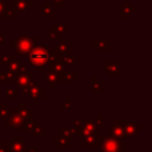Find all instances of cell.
I'll return each mask as SVG.
<instances>
[{"instance_id":"1","label":"cell","mask_w":152,"mask_h":152,"mask_svg":"<svg viewBox=\"0 0 152 152\" xmlns=\"http://www.w3.org/2000/svg\"><path fill=\"white\" fill-rule=\"evenodd\" d=\"M49 46L46 45H39L37 44L36 46H33V49L31 50V52L27 55L28 56V63L38 66V71L44 72V66L48 64L49 62Z\"/></svg>"},{"instance_id":"2","label":"cell","mask_w":152,"mask_h":152,"mask_svg":"<svg viewBox=\"0 0 152 152\" xmlns=\"http://www.w3.org/2000/svg\"><path fill=\"white\" fill-rule=\"evenodd\" d=\"M37 44H39L38 39L33 38L31 34H20L17 38L12 39V45L15 52L21 56H27Z\"/></svg>"},{"instance_id":"3","label":"cell","mask_w":152,"mask_h":152,"mask_svg":"<svg viewBox=\"0 0 152 152\" xmlns=\"http://www.w3.org/2000/svg\"><path fill=\"white\" fill-rule=\"evenodd\" d=\"M96 140H97V146H100L101 152H125L126 151L122 142L114 138L97 135Z\"/></svg>"},{"instance_id":"4","label":"cell","mask_w":152,"mask_h":152,"mask_svg":"<svg viewBox=\"0 0 152 152\" xmlns=\"http://www.w3.org/2000/svg\"><path fill=\"white\" fill-rule=\"evenodd\" d=\"M33 81V72L30 71L26 66H21L19 68V70L15 72V78H14V83L21 88L26 84H30Z\"/></svg>"},{"instance_id":"5","label":"cell","mask_w":152,"mask_h":152,"mask_svg":"<svg viewBox=\"0 0 152 152\" xmlns=\"http://www.w3.org/2000/svg\"><path fill=\"white\" fill-rule=\"evenodd\" d=\"M26 95H27V99L32 100V102L34 104H38L39 101L44 99V91H43L42 87L33 81L30 83V90Z\"/></svg>"},{"instance_id":"6","label":"cell","mask_w":152,"mask_h":152,"mask_svg":"<svg viewBox=\"0 0 152 152\" xmlns=\"http://www.w3.org/2000/svg\"><path fill=\"white\" fill-rule=\"evenodd\" d=\"M24 124H25V120L23 119V116H21L17 110L11 112L10 115L7 116L6 125H7L8 127H11L12 129H20Z\"/></svg>"},{"instance_id":"7","label":"cell","mask_w":152,"mask_h":152,"mask_svg":"<svg viewBox=\"0 0 152 152\" xmlns=\"http://www.w3.org/2000/svg\"><path fill=\"white\" fill-rule=\"evenodd\" d=\"M102 64H103L106 71L108 72V76H109V77H119V76H120V71H119L120 62H119V61H116V62L103 61Z\"/></svg>"},{"instance_id":"8","label":"cell","mask_w":152,"mask_h":152,"mask_svg":"<svg viewBox=\"0 0 152 152\" xmlns=\"http://www.w3.org/2000/svg\"><path fill=\"white\" fill-rule=\"evenodd\" d=\"M122 131H124V134L126 138H129V137H134L137 134V132L141 131V127L137 125V122H133V121H126L124 127H122Z\"/></svg>"},{"instance_id":"9","label":"cell","mask_w":152,"mask_h":152,"mask_svg":"<svg viewBox=\"0 0 152 152\" xmlns=\"http://www.w3.org/2000/svg\"><path fill=\"white\" fill-rule=\"evenodd\" d=\"M11 144H12V150L11 152H20L27 148L26 142L23 140L21 135H13L11 138Z\"/></svg>"},{"instance_id":"10","label":"cell","mask_w":152,"mask_h":152,"mask_svg":"<svg viewBox=\"0 0 152 152\" xmlns=\"http://www.w3.org/2000/svg\"><path fill=\"white\" fill-rule=\"evenodd\" d=\"M17 112L23 116L25 122L26 121H31L33 119V110L28 109L27 104H25V103H18L17 104Z\"/></svg>"},{"instance_id":"11","label":"cell","mask_w":152,"mask_h":152,"mask_svg":"<svg viewBox=\"0 0 152 152\" xmlns=\"http://www.w3.org/2000/svg\"><path fill=\"white\" fill-rule=\"evenodd\" d=\"M77 81V72L76 71H63L58 75L57 82L59 83H65V82H71L75 83Z\"/></svg>"},{"instance_id":"12","label":"cell","mask_w":152,"mask_h":152,"mask_svg":"<svg viewBox=\"0 0 152 152\" xmlns=\"http://www.w3.org/2000/svg\"><path fill=\"white\" fill-rule=\"evenodd\" d=\"M109 137H110V138H114V139H116V140H119V141H121V142L125 141V139H126L122 128H120V127L116 126V125L110 126V128H109Z\"/></svg>"},{"instance_id":"13","label":"cell","mask_w":152,"mask_h":152,"mask_svg":"<svg viewBox=\"0 0 152 152\" xmlns=\"http://www.w3.org/2000/svg\"><path fill=\"white\" fill-rule=\"evenodd\" d=\"M91 48H93V50L107 51L109 49V40L108 39H93Z\"/></svg>"},{"instance_id":"14","label":"cell","mask_w":152,"mask_h":152,"mask_svg":"<svg viewBox=\"0 0 152 152\" xmlns=\"http://www.w3.org/2000/svg\"><path fill=\"white\" fill-rule=\"evenodd\" d=\"M20 65H21V63H20V61L18 59V56H17V55H11V56H10V62H8L7 65H6V70L17 72V71L19 70Z\"/></svg>"},{"instance_id":"15","label":"cell","mask_w":152,"mask_h":152,"mask_svg":"<svg viewBox=\"0 0 152 152\" xmlns=\"http://www.w3.org/2000/svg\"><path fill=\"white\" fill-rule=\"evenodd\" d=\"M12 5L17 12H25L28 7L32 6V1H30V0H15L12 2Z\"/></svg>"},{"instance_id":"16","label":"cell","mask_w":152,"mask_h":152,"mask_svg":"<svg viewBox=\"0 0 152 152\" xmlns=\"http://www.w3.org/2000/svg\"><path fill=\"white\" fill-rule=\"evenodd\" d=\"M55 147H71V138H66L63 135L55 137Z\"/></svg>"},{"instance_id":"17","label":"cell","mask_w":152,"mask_h":152,"mask_svg":"<svg viewBox=\"0 0 152 152\" xmlns=\"http://www.w3.org/2000/svg\"><path fill=\"white\" fill-rule=\"evenodd\" d=\"M82 147H96L97 146V140H96V135L94 134H89L83 137V140L81 142Z\"/></svg>"},{"instance_id":"18","label":"cell","mask_w":152,"mask_h":152,"mask_svg":"<svg viewBox=\"0 0 152 152\" xmlns=\"http://www.w3.org/2000/svg\"><path fill=\"white\" fill-rule=\"evenodd\" d=\"M48 66H49V70L50 71H53L57 75H59L61 72H63L65 70V65L63 64V62L61 59L57 61V62H55V63H48Z\"/></svg>"},{"instance_id":"19","label":"cell","mask_w":152,"mask_h":152,"mask_svg":"<svg viewBox=\"0 0 152 152\" xmlns=\"http://www.w3.org/2000/svg\"><path fill=\"white\" fill-rule=\"evenodd\" d=\"M57 78H58V75L56 74V72H53V71H48V72H45L44 74V80H45V82L49 84V87L50 88H53L55 87V84H56V82H57Z\"/></svg>"},{"instance_id":"20","label":"cell","mask_w":152,"mask_h":152,"mask_svg":"<svg viewBox=\"0 0 152 152\" xmlns=\"http://www.w3.org/2000/svg\"><path fill=\"white\" fill-rule=\"evenodd\" d=\"M39 12L44 15V17H46V18H52L55 14H53V10H52V7L50 6V4L49 2H44L43 4V6L42 7H39Z\"/></svg>"},{"instance_id":"21","label":"cell","mask_w":152,"mask_h":152,"mask_svg":"<svg viewBox=\"0 0 152 152\" xmlns=\"http://www.w3.org/2000/svg\"><path fill=\"white\" fill-rule=\"evenodd\" d=\"M91 83H93L91 90H93L94 93L103 94V84L99 81V77H97V76H93V77H91Z\"/></svg>"},{"instance_id":"22","label":"cell","mask_w":152,"mask_h":152,"mask_svg":"<svg viewBox=\"0 0 152 152\" xmlns=\"http://www.w3.org/2000/svg\"><path fill=\"white\" fill-rule=\"evenodd\" d=\"M82 126L90 133V134H94V135H96V133L99 132V128H97V125L94 122V121H91V120H88V121H83V124H82Z\"/></svg>"},{"instance_id":"23","label":"cell","mask_w":152,"mask_h":152,"mask_svg":"<svg viewBox=\"0 0 152 152\" xmlns=\"http://www.w3.org/2000/svg\"><path fill=\"white\" fill-rule=\"evenodd\" d=\"M14 78H15V72L10 71V70L0 71V83H2V82H7V81L14 82Z\"/></svg>"},{"instance_id":"24","label":"cell","mask_w":152,"mask_h":152,"mask_svg":"<svg viewBox=\"0 0 152 152\" xmlns=\"http://www.w3.org/2000/svg\"><path fill=\"white\" fill-rule=\"evenodd\" d=\"M59 133H61V135H63V137L72 138V137L76 134V131H75V127H66V126L62 125V126L59 127Z\"/></svg>"},{"instance_id":"25","label":"cell","mask_w":152,"mask_h":152,"mask_svg":"<svg viewBox=\"0 0 152 152\" xmlns=\"http://www.w3.org/2000/svg\"><path fill=\"white\" fill-rule=\"evenodd\" d=\"M57 50L61 52L62 56H69V55H71V51H70V49H69V45L66 44V42H65L64 39H62V40L58 43Z\"/></svg>"},{"instance_id":"26","label":"cell","mask_w":152,"mask_h":152,"mask_svg":"<svg viewBox=\"0 0 152 152\" xmlns=\"http://www.w3.org/2000/svg\"><path fill=\"white\" fill-rule=\"evenodd\" d=\"M61 61L63 62L64 65H69V66H75L77 64V58H76V56H72V55L61 56Z\"/></svg>"},{"instance_id":"27","label":"cell","mask_w":152,"mask_h":152,"mask_svg":"<svg viewBox=\"0 0 152 152\" xmlns=\"http://www.w3.org/2000/svg\"><path fill=\"white\" fill-rule=\"evenodd\" d=\"M133 12H135V7H133L128 1L126 2V5H124L122 10H121V13H120V17H126V15H129L132 14Z\"/></svg>"},{"instance_id":"28","label":"cell","mask_w":152,"mask_h":152,"mask_svg":"<svg viewBox=\"0 0 152 152\" xmlns=\"http://www.w3.org/2000/svg\"><path fill=\"white\" fill-rule=\"evenodd\" d=\"M38 124H39V121H38V120H33V119H32L31 121H26V122L23 125V127H21L20 129H21V131H24V132H31V131H32V129H33Z\"/></svg>"},{"instance_id":"29","label":"cell","mask_w":152,"mask_h":152,"mask_svg":"<svg viewBox=\"0 0 152 152\" xmlns=\"http://www.w3.org/2000/svg\"><path fill=\"white\" fill-rule=\"evenodd\" d=\"M18 97V93H17V88H6V99L8 100H15Z\"/></svg>"},{"instance_id":"30","label":"cell","mask_w":152,"mask_h":152,"mask_svg":"<svg viewBox=\"0 0 152 152\" xmlns=\"http://www.w3.org/2000/svg\"><path fill=\"white\" fill-rule=\"evenodd\" d=\"M10 113H11V110L7 108V106L5 103H1L0 104V118L1 119H6L10 115Z\"/></svg>"},{"instance_id":"31","label":"cell","mask_w":152,"mask_h":152,"mask_svg":"<svg viewBox=\"0 0 152 152\" xmlns=\"http://www.w3.org/2000/svg\"><path fill=\"white\" fill-rule=\"evenodd\" d=\"M44 131H45L44 126H40V125H37V126L32 129L34 137H43V135H44Z\"/></svg>"},{"instance_id":"32","label":"cell","mask_w":152,"mask_h":152,"mask_svg":"<svg viewBox=\"0 0 152 152\" xmlns=\"http://www.w3.org/2000/svg\"><path fill=\"white\" fill-rule=\"evenodd\" d=\"M71 102H72L71 99H65V101H64L63 103H61L59 108H61L62 110H70V109H71Z\"/></svg>"},{"instance_id":"33","label":"cell","mask_w":152,"mask_h":152,"mask_svg":"<svg viewBox=\"0 0 152 152\" xmlns=\"http://www.w3.org/2000/svg\"><path fill=\"white\" fill-rule=\"evenodd\" d=\"M49 37H50V39H59L61 34L56 31L55 27H50L49 28Z\"/></svg>"},{"instance_id":"34","label":"cell","mask_w":152,"mask_h":152,"mask_svg":"<svg viewBox=\"0 0 152 152\" xmlns=\"http://www.w3.org/2000/svg\"><path fill=\"white\" fill-rule=\"evenodd\" d=\"M55 28H56V31L59 33V34H63L64 32H65V25L63 24V23H58V24H56L55 25Z\"/></svg>"},{"instance_id":"35","label":"cell","mask_w":152,"mask_h":152,"mask_svg":"<svg viewBox=\"0 0 152 152\" xmlns=\"http://www.w3.org/2000/svg\"><path fill=\"white\" fill-rule=\"evenodd\" d=\"M0 146H1L6 152H11V150H12V144H11V141H1V142H0Z\"/></svg>"},{"instance_id":"36","label":"cell","mask_w":152,"mask_h":152,"mask_svg":"<svg viewBox=\"0 0 152 152\" xmlns=\"http://www.w3.org/2000/svg\"><path fill=\"white\" fill-rule=\"evenodd\" d=\"M5 17H12V18H15L17 17V11L13 8V10H7L5 11Z\"/></svg>"},{"instance_id":"37","label":"cell","mask_w":152,"mask_h":152,"mask_svg":"<svg viewBox=\"0 0 152 152\" xmlns=\"http://www.w3.org/2000/svg\"><path fill=\"white\" fill-rule=\"evenodd\" d=\"M8 62H10V56L5 55V56H1V57H0V64H1L2 66H6Z\"/></svg>"},{"instance_id":"38","label":"cell","mask_w":152,"mask_h":152,"mask_svg":"<svg viewBox=\"0 0 152 152\" xmlns=\"http://www.w3.org/2000/svg\"><path fill=\"white\" fill-rule=\"evenodd\" d=\"M5 11H6V2L0 0V17H5Z\"/></svg>"},{"instance_id":"39","label":"cell","mask_w":152,"mask_h":152,"mask_svg":"<svg viewBox=\"0 0 152 152\" xmlns=\"http://www.w3.org/2000/svg\"><path fill=\"white\" fill-rule=\"evenodd\" d=\"M95 124H96L97 126H102V125L104 124V121H103V115H102V114H99V115H97Z\"/></svg>"},{"instance_id":"40","label":"cell","mask_w":152,"mask_h":152,"mask_svg":"<svg viewBox=\"0 0 152 152\" xmlns=\"http://www.w3.org/2000/svg\"><path fill=\"white\" fill-rule=\"evenodd\" d=\"M55 2L56 6H59V7H63L65 6V0H52Z\"/></svg>"},{"instance_id":"41","label":"cell","mask_w":152,"mask_h":152,"mask_svg":"<svg viewBox=\"0 0 152 152\" xmlns=\"http://www.w3.org/2000/svg\"><path fill=\"white\" fill-rule=\"evenodd\" d=\"M82 124H83V121H82V120H74V121H72V125H74V127H78V126H82Z\"/></svg>"},{"instance_id":"42","label":"cell","mask_w":152,"mask_h":152,"mask_svg":"<svg viewBox=\"0 0 152 152\" xmlns=\"http://www.w3.org/2000/svg\"><path fill=\"white\" fill-rule=\"evenodd\" d=\"M6 36L5 34H0V44H5L6 43Z\"/></svg>"},{"instance_id":"43","label":"cell","mask_w":152,"mask_h":152,"mask_svg":"<svg viewBox=\"0 0 152 152\" xmlns=\"http://www.w3.org/2000/svg\"><path fill=\"white\" fill-rule=\"evenodd\" d=\"M27 152H39V150L37 147H34V148H28L27 147Z\"/></svg>"},{"instance_id":"44","label":"cell","mask_w":152,"mask_h":152,"mask_svg":"<svg viewBox=\"0 0 152 152\" xmlns=\"http://www.w3.org/2000/svg\"><path fill=\"white\" fill-rule=\"evenodd\" d=\"M0 152H6V151H5V150H4V148L0 146Z\"/></svg>"},{"instance_id":"45","label":"cell","mask_w":152,"mask_h":152,"mask_svg":"<svg viewBox=\"0 0 152 152\" xmlns=\"http://www.w3.org/2000/svg\"><path fill=\"white\" fill-rule=\"evenodd\" d=\"M20 152H27V148H26V150H24V151H20Z\"/></svg>"},{"instance_id":"46","label":"cell","mask_w":152,"mask_h":152,"mask_svg":"<svg viewBox=\"0 0 152 152\" xmlns=\"http://www.w3.org/2000/svg\"><path fill=\"white\" fill-rule=\"evenodd\" d=\"M100 152H101V151H100Z\"/></svg>"}]
</instances>
